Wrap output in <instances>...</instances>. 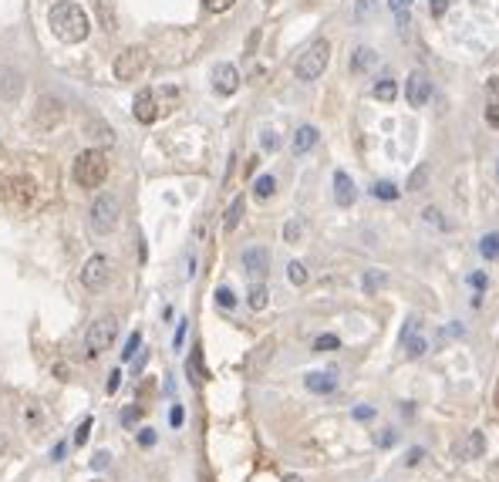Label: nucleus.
<instances>
[{
    "label": "nucleus",
    "mask_w": 499,
    "mask_h": 482,
    "mask_svg": "<svg viewBox=\"0 0 499 482\" xmlns=\"http://www.w3.org/2000/svg\"><path fill=\"white\" fill-rule=\"evenodd\" d=\"M375 445H378V448H391V445H398V432H391V428H382V432L375 435Z\"/></svg>",
    "instance_id": "obj_35"
},
{
    "label": "nucleus",
    "mask_w": 499,
    "mask_h": 482,
    "mask_svg": "<svg viewBox=\"0 0 499 482\" xmlns=\"http://www.w3.org/2000/svg\"><path fill=\"white\" fill-rule=\"evenodd\" d=\"M212 92L223 95V98H230V95L240 92V71H236V64L223 61V64L212 68Z\"/></svg>",
    "instance_id": "obj_9"
},
{
    "label": "nucleus",
    "mask_w": 499,
    "mask_h": 482,
    "mask_svg": "<svg viewBox=\"0 0 499 482\" xmlns=\"http://www.w3.org/2000/svg\"><path fill=\"white\" fill-rule=\"evenodd\" d=\"M155 98H159V112L166 115V112H173L175 101H179V88H162V92H155Z\"/></svg>",
    "instance_id": "obj_31"
},
{
    "label": "nucleus",
    "mask_w": 499,
    "mask_h": 482,
    "mask_svg": "<svg viewBox=\"0 0 499 482\" xmlns=\"http://www.w3.org/2000/svg\"><path fill=\"white\" fill-rule=\"evenodd\" d=\"M371 196H375V199H384V203H395V199L402 196V189H398L395 182H375V186H371Z\"/></svg>",
    "instance_id": "obj_28"
},
{
    "label": "nucleus",
    "mask_w": 499,
    "mask_h": 482,
    "mask_svg": "<svg viewBox=\"0 0 499 482\" xmlns=\"http://www.w3.org/2000/svg\"><path fill=\"white\" fill-rule=\"evenodd\" d=\"M132 115L142 122V125H152L155 118L162 115L159 112V98H155V88H142L132 101Z\"/></svg>",
    "instance_id": "obj_11"
},
{
    "label": "nucleus",
    "mask_w": 499,
    "mask_h": 482,
    "mask_svg": "<svg viewBox=\"0 0 499 482\" xmlns=\"http://www.w3.org/2000/svg\"><path fill=\"white\" fill-rule=\"evenodd\" d=\"M449 3H452V0H432V3H428V10H432V17H442V14L449 10Z\"/></svg>",
    "instance_id": "obj_47"
},
{
    "label": "nucleus",
    "mask_w": 499,
    "mask_h": 482,
    "mask_svg": "<svg viewBox=\"0 0 499 482\" xmlns=\"http://www.w3.org/2000/svg\"><path fill=\"white\" fill-rule=\"evenodd\" d=\"M304 385L314 395H331L338 388V378H334V371H310L308 378H304Z\"/></svg>",
    "instance_id": "obj_18"
},
{
    "label": "nucleus",
    "mask_w": 499,
    "mask_h": 482,
    "mask_svg": "<svg viewBox=\"0 0 499 482\" xmlns=\"http://www.w3.org/2000/svg\"><path fill=\"white\" fill-rule=\"evenodd\" d=\"M186 324H189V321H179V328H175V337H173L175 347H182V341H186Z\"/></svg>",
    "instance_id": "obj_51"
},
{
    "label": "nucleus",
    "mask_w": 499,
    "mask_h": 482,
    "mask_svg": "<svg viewBox=\"0 0 499 482\" xmlns=\"http://www.w3.org/2000/svg\"><path fill=\"white\" fill-rule=\"evenodd\" d=\"M3 199H7L14 210H27V206L38 199V182H34L31 175H14V179H7V186H3Z\"/></svg>",
    "instance_id": "obj_6"
},
{
    "label": "nucleus",
    "mask_w": 499,
    "mask_h": 482,
    "mask_svg": "<svg viewBox=\"0 0 499 482\" xmlns=\"http://www.w3.org/2000/svg\"><path fill=\"white\" fill-rule=\"evenodd\" d=\"M486 125H489V129H499V98H489V101H486Z\"/></svg>",
    "instance_id": "obj_36"
},
{
    "label": "nucleus",
    "mask_w": 499,
    "mask_h": 482,
    "mask_svg": "<svg viewBox=\"0 0 499 482\" xmlns=\"http://www.w3.org/2000/svg\"><path fill=\"white\" fill-rule=\"evenodd\" d=\"M24 92V75L17 68H0V98L3 101H17Z\"/></svg>",
    "instance_id": "obj_15"
},
{
    "label": "nucleus",
    "mask_w": 499,
    "mask_h": 482,
    "mask_svg": "<svg viewBox=\"0 0 499 482\" xmlns=\"http://www.w3.org/2000/svg\"><path fill=\"white\" fill-rule=\"evenodd\" d=\"M247 304H249V310H263L270 304V290L263 287V284H253V287L247 290Z\"/></svg>",
    "instance_id": "obj_24"
},
{
    "label": "nucleus",
    "mask_w": 499,
    "mask_h": 482,
    "mask_svg": "<svg viewBox=\"0 0 499 482\" xmlns=\"http://www.w3.org/2000/svg\"><path fill=\"white\" fill-rule=\"evenodd\" d=\"M284 482H304L301 476H284Z\"/></svg>",
    "instance_id": "obj_58"
},
{
    "label": "nucleus",
    "mask_w": 499,
    "mask_h": 482,
    "mask_svg": "<svg viewBox=\"0 0 499 482\" xmlns=\"http://www.w3.org/2000/svg\"><path fill=\"white\" fill-rule=\"evenodd\" d=\"M115 334H118L115 317H98V321H92V328L85 334V351H88V358H98L101 351H108V344L115 341Z\"/></svg>",
    "instance_id": "obj_5"
},
{
    "label": "nucleus",
    "mask_w": 499,
    "mask_h": 482,
    "mask_svg": "<svg viewBox=\"0 0 499 482\" xmlns=\"http://www.w3.org/2000/svg\"><path fill=\"white\" fill-rule=\"evenodd\" d=\"M375 7H378V0H358V7H354V17H358V20L368 17Z\"/></svg>",
    "instance_id": "obj_44"
},
{
    "label": "nucleus",
    "mask_w": 499,
    "mask_h": 482,
    "mask_svg": "<svg viewBox=\"0 0 499 482\" xmlns=\"http://www.w3.org/2000/svg\"><path fill=\"white\" fill-rule=\"evenodd\" d=\"M138 344H142V334L135 330V334H129V341H125V351H122V361H132L135 351H138Z\"/></svg>",
    "instance_id": "obj_37"
},
{
    "label": "nucleus",
    "mask_w": 499,
    "mask_h": 482,
    "mask_svg": "<svg viewBox=\"0 0 499 482\" xmlns=\"http://www.w3.org/2000/svg\"><path fill=\"white\" fill-rule=\"evenodd\" d=\"M243 210H247V199L243 196H236L230 203V210H226V216H223V230L233 233L236 226H240V219H243Z\"/></svg>",
    "instance_id": "obj_20"
},
{
    "label": "nucleus",
    "mask_w": 499,
    "mask_h": 482,
    "mask_svg": "<svg viewBox=\"0 0 499 482\" xmlns=\"http://www.w3.org/2000/svg\"><path fill=\"white\" fill-rule=\"evenodd\" d=\"M236 0H203V7L210 10V14H223V10H230Z\"/></svg>",
    "instance_id": "obj_42"
},
{
    "label": "nucleus",
    "mask_w": 499,
    "mask_h": 482,
    "mask_svg": "<svg viewBox=\"0 0 499 482\" xmlns=\"http://www.w3.org/2000/svg\"><path fill=\"white\" fill-rule=\"evenodd\" d=\"M88 136L95 138V142H115V132H112V125H105V122H98V118H92L88 122Z\"/></svg>",
    "instance_id": "obj_27"
},
{
    "label": "nucleus",
    "mask_w": 499,
    "mask_h": 482,
    "mask_svg": "<svg viewBox=\"0 0 499 482\" xmlns=\"http://www.w3.org/2000/svg\"><path fill=\"white\" fill-rule=\"evenodd\" d=\"M479 256L482 260H499V233H486V236H482Z\"/></svg>",
    "instance_id": "obj_26"
},
{
    "label": "nucleus",
    "mask_w": 499,
    "mask_h": 482,
    "mask_svg": "<svg viewBox=\"0 0 499 482\" xmlns=\"http://www.w3.org/2000/svg\"><path fill=\"white\" fill-rule=\"evenodd\" d=\"M327 61H331V44H327L324 38L310 41L308 48H304V54H301L297 64H294V75L301 78V81H314V78L324 75Z\"/></svg>",
    "instance_id": "obj_3"
},
{
    "label": "nucleus",
    "mask_w": 499,
    "mask_h": 482,
    "mask_svg": "<svg viewBox=\"0 0 499 482\" xmlns=\"http://www.w3.org/2000/svg\"><path fill=\"white\" fill-rule=\"evenodd\" d=\"M402 347H405V358H408V361H415V358L425 354V337H415V317H412L402 330Z\"/></svg>",
    "instance_id": "obj_17"
},
{
    "label": "nucleus",
    "mask_w": 499,
    "mask_h": 482,
    "mask_svg": "<svg viewBox=\"0 0 499 482\" xmlns=\"http://www.w3.org/2000/svg\"><path fill=\"white\" fill-rule=\"evenodd\" d=\"M277 145H280V142H277V136H273V132H263V149H267V152H273Z\"/></svg>",
    "instance_id": "obj_54"
},
{
    "label": "nucleus",
    "mask_w": 499,
    "mask_h": 482,
    "mask_svg": "<svg viewBox=\"0 0 499 482\" xmlns=\"http://www.w3.org/2000/svg\"><path fill=\"white\" fill-rule=\"evenodd\" d=\"M354 199H358V189H354V179L345 173V169H338L334 173V203L338 206H354Z\"/></svg>",
    "instance_id": "obj_16"
},
{
    "label": "nucleus",
    "mask_w": 499,
    "mask_h": 482,
    "mask_svg": "<svg viewBox=\"0 0 499 482\" xmlns=\"http://www.w3.org/2000/svg\"><path fill=\"white\" fill-rule=\"evenodd\" d=\"M98 14H101L105 31H115V10H112V0H98Z\"/></svg>",
    "instance_id": "obj_32"
},
{
    "label": "nucleus",
    "mask_w": 499,
    "mask_h": 482,
    "mask_svg": "<svg viewBox=\"0 0 499 482\" xmlns=\"http://www.w3.org/2000/svg\"><path fill=\"white\" fill-rule=\"evenodd\" d=\"M375 61H378V54H375L371 48H354V54H351V71L361 75V71H368Z\"/></svg>",
    "instance_id": "obj_22"
},
{
    "label": "nucleus",
    "mask_w": 499,
    "mask_h": 482,
    "mask_svg": "<svg viewBox=\"0 0 499 482\" xmlns=\"http://www.w3.org/2000/svg\"><path fill=\"white\" fill-rule=\"evenodd\" d=\"M182 422H186V411H182V405H173V411H169V425H173V428H179Z\"/></svg>",
    "instance_id": "obj_46"
},
{
    "label": "nucleus",
    "mask_w": 499,
    "mask_h": 482,
    "mask_svg": "<svg viewBox=\"0 0 499 482\" xmlns=\"http://www.w3.org/2000/svg\"><path fill=\"white\" fill-rule=\"evenodd\" d=\"M3 448H7V439H3V435H0V455H3Z\"/></svg>",
    "instance_id": "obj_59"
},
{
    "label": "nucleus",
    "mask_w": 499,
    "mask_h": 482,
    "mask_svg": "<svg viewBox=\"0 0 499 482\" xmlns=\"http://www.w3.org/2000/svg\"><path fill=\"white\" fill-rule=\"evenodd\" d=\"M145 64H149V54H145V48H125V51H122V54L115 58L112 71H115L118 81H135V78L145 71Z\"/></svg>",
    "instance_id": "obj_7"
},
{
    "label": "nucleus",
    "mask_w": 499,
    "mask_h": 482,
    "mask_svg": "<svg viewBox=\"0 0 499 482\" xmlns=\"http://www.w3.org/2000/svg\"><path fill=\"white\" fill-rule=\"evenodd\" d=\"M92 425H95V418H92V415H88L85 422L78 425V432H75V445H85V442H88V435H92Z\"/></svg>",
    "instance_id": "obj_39"
},
{
    "label": "nucleus",
    "mask_w": 499,
    "mask_h": 482,
    "mask_svg": "<svg viewBox=\"0 0 499 482\" xmlns=\"http://www.w3.org/2000/svg\"><path fill=\"white\" fill-rule=\"evenodd\" d=\"M48 24L55 31V38L64 44H81V41L92 34V20L81 10V3L75 0H58L51 10H48Z\"/></svg>",
    "instance_id": "obj_1"
},
{
    "label": "nucleus",
    "mask_w": 499,
    "mask_h": 482,
    "mask_svg": "<svg viewBox=\"0 0 499 482\" xmlns=\"http://www.w3.org/2000/svg\"><path fill=\"white\" fill-rule=\"evenodd\" d=\"M145 361H149V351H142V354H138V361H135V374L145 367Z\"/></svg>",
    "instance_id": "obj_57"
},
{
    "label": "nucleus",
    "mask_w": 499,
    "mask_h": 482,
    "mask_svg": "<svg viewBox=\"0 0 499 482\" xmlns=\"http://www.w3.org/2000/svg\"><path fill=\"white\" fill-rule=\"evenodd\" d=\"M425 223H428V226H439V230H449V223L442 219V212L435 210V206H428V210H425Z\"/></svg>",
    "instance_id": "obj_41"
},
{
    "label": "nucleus",
    "mask_w": 499,
    "mask_h": 482,
    "mask_svg": "<svg viewBox=\"0 0 499 482\" xmlns=\"http://www.w3.org/2000/svg\"><path fill=\"white\" fill-rule=\"evenodd\" d=\"M216 304H219L223 310H233L236 307V293H233L230 287H219L216 290Z\"/></svg>",
    "instance_id": "obj_34"
},
{
    "label": "nucleus",
    "mask_w": 499,
    "mask_h": 482,
    "mask_svg": "<svg viewBox=\"0 0 499 482\" xmlns=\"http://www.w3.org/2000/svg\"><path fill=\"white\" fill-rule=\"evenodd\" d=\"M108 280H112V263H108V256H92L85 267H81V284L88 290H105L108 287Z\"/></svg>",
    "instance_id": "obj_8"
},
{
    "label": "nucleus",
    "mask_w": 499,
    "mask_h": 482,
    "mask_svg": "<svg viewBox=\"0 0 499 482\" xmlns=\"http://www.w3.org/2000/svg\"><path fill=\"white\" fill-rule=\"evenodd\" d=\"M118 385H122V371H112V374H108V385H105V391H108V395H115Z\"/></svg>",
    "instance_id": "obj_49"
},
{
    "label": "nucleus",
    "mask_w": 499,
    "mask_h": 482,
    "mask_svg": "<svg viewBox=\"0 0 499 482\" xmlns=\"http://www.w3.org/2000/svg\"><path fill=\"white\" fill-rule=\"evenodd\" d=\"M138 442L145 445V448H149V445H155V432H152V428H142V432H138Z\"/></svg>",
    "instance_id": "obj_52"
},
{
    "label": "nucleus",
    "mask_w": 499,
    "mask_h": 482,
    "mask_svg": "<svg viewBox=\"0 0 499 482\" xmlns=\"http://www.w3.org/2000/svg\"><path fill=\"white\" fill-rule=\"evenodd\" d=\"M371 95L378 98V101H395L398 98V81H391V78H382V81H375V88H371Z\"/></svg>",
    "instance_id": "obj_23"
},
{
    "label": "nucleus",
    "mask_w": 499,
    "mask_h": 482,
    "mask_svg": "<svg viewBox=\"0 0 499 482\" xmlns=\"http://www.w3.org/2000/svg\"><path fill=\"white\" fill-rule=\"evenodd\" d=\"M405 98H408V105H412V108H422L425 101L432 98V81H428V75L412 71L408 81H405Z\"/></svg>",
    "instance_id": "obj_12"
},
{
    "label": "nucleus",
    "mask_w": 499,
    "mask_h": 482,
    "mask_svg": "<svg viewBox=\"0 0 499 482\" xmlns=\"http://www.w3.org/2000/svg\"><path fill=\"white\" fill-rule=\"evenodd\" d=\"M138 418H142V408H138V405H129L125 411H122V425H129V428H132Z\"/></svg>",
    "instance_id": "obj_43"
},
{
    "label": "nucleus",
    "mask_w": 499,
    "mask_h": 482,
    "mask_svg": "<svg viewBox=\"0 0 499 482\" xmlns=\"http://www.w3.org/2000/svg\"><path fill=\"white\" fill-rule=\"evenodd\" d=\"M351 415H354L358 422H371V418H375V408H371V405H358Z\"/></svg>",
    "instance_id": "obj_45"
},
{
    "label": "nucleus",
    "mask_w": 499,
    "mask_h": 482,
    "mask_svg": "<svg viewBox=\"0 0 499 482\" xmlns=\"http://www.w3.org/2000/svg\"><path fill=\"white\" fill-rule=\"evenodd\" d=\"M425 179H428V166H422V169H415V173H412V179H408V189H412V193H419V189L425 186Z\"/></svg>",
    "instance_id": "obj_38"
},
{
    "label": "nucleus",
    "mask_w": 499,
    "mask_h": 482,
    "mask_svg": "<svg viewBox=\"0 0 499 482\" xmlns=\"http://www.w3.org/2000/svg\"><path fill=\"white\" fill-rule=\"evenodd\" d=\"M301 233H304L301 219H290L287 226H284V240H287V243H297V240H301Z\"/></svg>",
    "instance_id": "obj_40"
},
{
    "label": "nucleus",
    "mask_w": 499,
    "mask_h": 482,
    "mask_svg": "<svg viewBox=\"0 0 499 482\" xmlns=\"http://www.w3.org/2000/svg\"><path fill=\"white\" fill-rule=\"evenodd\" d=\"M186 374H189L192 385H203V378H206V371H203V347H192L189 361H186Z\"/></svg>",
    "instance_id": "obj_21"
},
{
    "label": "nucleus",
    "mask_w": 499,
    "mask_h": 482,
    "mask_svg": "<svg viewBox=\"0 0 499 482\" xmlns=\"http://www.w3.org/2000/svg\"><path fill=\"white\" fill-rule=\"evenodd\" d=\"M496 179H499V166H496Z\"/></svg>",
    "instance_id": "obj_60"
},
{
    "label": "nucleus",
    "mask_w": 499,
    "mask_h": 482,
    "mask_svg": "<svg viewBox=\"0 0 499 482\" xmlns=\"http://www.w3.org/2000/svg\"><path fill=\"white\" fill-rule=\"evenodd\" d=\"M384 284H388V273H384V270H365V277H361V287H365V293H378Z\"/></svg>",
    "instance_id": "obj_25"
},
{
    "label": "nucleus",
    "mask_w": 499,
    "mask_h": 482,
    "mask_svg": "<svg viewBox=\"0 0 499 482\" xmlns=\"http://www.w3.org/2000/svg\"><path fill=\"white\" fill-rule=\"evenodd\" d=\"M243 270L253 277V280H263L270 273V250L267 247H247L243 250Z\"/></svg>",
    "instance_id": "obj_13"
},
{
    "label": "nucleus",
    "mask_w": 499,
    "mask_h": 482,
    "mask_svg": "<svg viewBox=\"0 0 499 482\" xmlns=\"http://www.w3.org/2000/svg\"><path fill=\"white\" fill-rule=\"evenodd\" d=\"M108 179V155L101 149H88L75 159V182L81 189H98Z\"/></svg>",
    "instance_id": "obj_2"
},
{
    "label": "nucleus",
    "mask_w": 499,
    "mask_h": 482,
    "mask_svg": "<svg viewBox=\"0 0 499 482\" xmlns=\"http://www.w3.org/2000/svg\"><path fill=\"white\" fill-rule=\"evenodd\" d=\"M108 459H112L108 452H98V455H95V469H105V465H108Z\"/></svg>",
    "instance_id": "obj_55"
},
{
    "label": "nucleus",
    "mask_w": 499,
    "mask_h": 482,
    "mask_svg": "<svg viewBox=\"0 0 499 482\" xmlns=\"http://www.w3.org/2000/svg\"><path fill=\"white\" fill-rule=\"evenodd\" d=\"M338 347H341V337H338V334H321V337L314 341V351H321V354H324V351H338Z\"/></svg>",
    "instance_id": "obj_33"
},
{
    "label": "nucleus",
    "mask_w": 499,
    "mask_h": 482,
    "mask_svg": "<svg viewBox=\"0 0 499 482\" xmlns=\"http://www.w3.org/2000/svg\"><path fill=\"white\" fill-rule=\"evenodd\" d=\"M64 452H68V445L58 442V445H55V452H51V459H64Z\"/></svg>",
    "instance_id": "obj_56"
},
{
    "label": "nucleus",
    "mask_w": 499,
    "mask_h": 482,
    "mask_svg": "<svg viewBox=\"0 0 499 482\" xmlns=\"http://www.w3.org/2000/svg\"><path fill=\"white\" fill-rule=\"evenodd\" d=\"M287 280L294 284V287H304V284H308V267H304L301 260H290L287 263Z\"/></svg>",
    "instance_id": "obj_30"
},
{
    "label": "nucleus",
    "mask_w": 499,
    "mask_h": 482,
    "mask_svg": "<svg viewBox=\"0 0 499 482\" xmlns=\"http://www.w3.org/2000/svg\"><path fill=\"white\" fill-rule=\"evenodd\" d=\"M317 138H321V132L314 129V125H301L297 129V136H294V155H304V152H310L314 145H317Z\"/></svg>",
    "instance_id": "obj_19"
},
{
    "label": "nucleus",
    "mask_w": 499,
    "mask_h": 482,
    "mask_svg": "<svg viewBox=\"0 0 499 482\" xmlns=\"http://www.w3.org/2000/svg\"><path fill=\"white\" fill-rule=\"evenodd\" d=\"M61 118H64V105H61V98L41 95L38 108H34V122H38V129H55Z\"/></svg>",
    "instance_id": "obj_10"
},
{
    "label": "nucleus",
    "mask_w": 499,
    "mask_h": 482,
    "mask_svg": "<svg viewBox=\"0 0 499 482\" xmlns=\"http://www.w3.org/2000/svg\"><path fill=\"white\" fill-rule=\"evenodd\" d=\"M482 455H486V435H482V432H469L465 439L456 442V459H459V462L482 459Z\"/></svg>",
    "instance_id": "obj_14"
},
{
    "label": "nucleus",
    "mask_w": 499,
    "mask_h": 482,
    "mask_svg": "<svg viewBox=\"0 0 499 482\" xmlns=\"http://www.w3.org/2000/svg\"><path fill=\"white\" fill-rule=\"evenodd\" d=\"M388 7H391L395 14H405V10L412 7V0H388Z\"/></svg>",
    "instance_id": "obj_53"
},
{
    "label": "nucleus",
    "mask_w": 499,
    "mask_h": 482,
    "mask_svg": "<svg viewBox=\"0 0 499 482\" xmlns=\"http://www.w3.org/2000/svg\"><path fill=\"white\" fill-rule=\"evenodd\" d=\"M273 193H277V179H273V175H260V179L253 182V196H256V199H270Z\"/></svg>",
    "instance_id": "obj_29"
},
{
    "label": "nucleus",
    "mask_w": 499,
    "mask_h": 482,
    "mask_svg": "<svg viewBox=\"0 0 499 482\" xmlns=\"http://www.w3.org/2000/svg\"><path fill=\"white\" fill-rule=\"evenodd\" d=\"M425 459L422 448H408V455H405V465H419Z\"/></svg>",
    "instance_id": "obj_50"
},
{
    "label": "nucleus",
    "mask_w": 499,
    "mask_h": 482,
    "mask_svg": "<svg viewBox=\"0 0 499 482\" xmlns=\"http://www.w3.org/2000/svg\"><path fill=\"white\" fill-rule=\"evenodd\" d=\"M118 219H122V203H118V196L112 193H101L92 203V230L98 236H108V233L118 226Z\"/></svg>",
    "instance_id": "obj_4"
},
{
    "label": "nucleus",
    "mask_w": 499,
    "mask_h": 482,
    "mask_svg": "<svg viewBox=\"0 0 499 482\" xmlns=\"http://www.w3.org/2000/svg\"><path fill=\"white\" fill-rule=\"evenodd\" d=\"M486 284H489V280H486V273H482V270L469 273V287H476V290H486Z\"/></svg>",
    "instance_id": "obj_48"
}]
</instances>
